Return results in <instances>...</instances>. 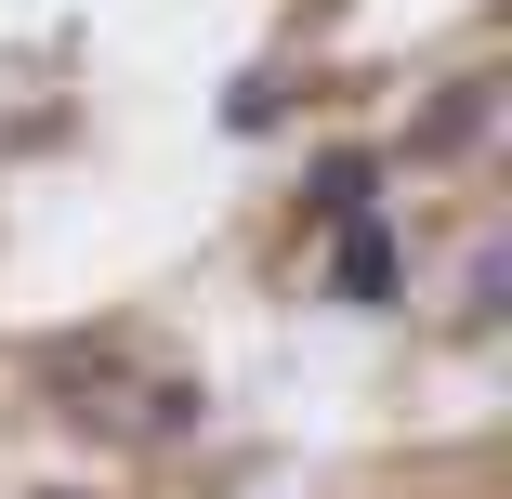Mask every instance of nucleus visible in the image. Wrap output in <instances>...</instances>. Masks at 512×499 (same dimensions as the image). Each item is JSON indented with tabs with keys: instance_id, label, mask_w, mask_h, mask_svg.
<instances>
[{
	"instance_id": "obj_2",
	"label": "nucleus",
	"mask_w": 512,
	"mask_h": 499,
	"mask_svg": "<svg viewBox=\"0 0 512 499\" xmlns=\"http://www.w3.org/2000/svg\"><path fill=\"white\" fill-rule=\"evenodd\" d=\"M381 171H394L381 145H329L316 171H302V224H316V237H342V224H368V211H381Z\"/></svg>"
},
{
	"instance_id": "obj_1",
	"label": "nucleus",
	"mask_w": 512,
	"mask_h": 499,
	"mask_svg": "<svg viewBox=\"0 0 512 499\" xmlns=\"http://www.w3.org/2000/svg\"><path fill=\"white\" fill-rule=\"evenodd\" d=\"M394 289H407V237L368 211V224H342L329 237V303L342 316H394Z\"/></svg>"
}]
</instances>
